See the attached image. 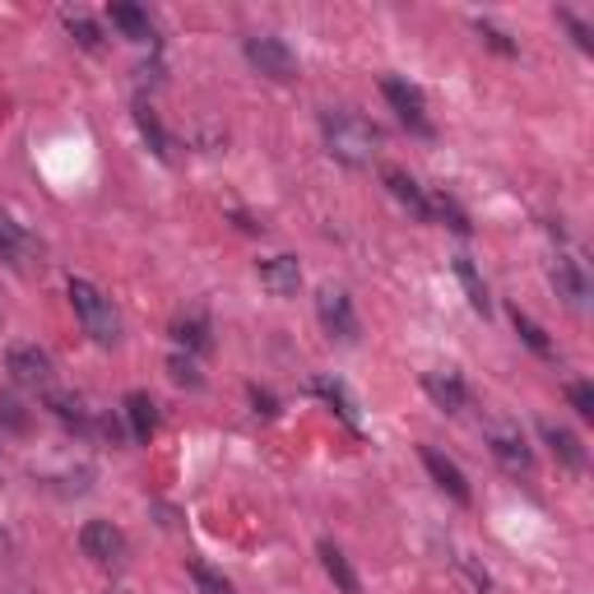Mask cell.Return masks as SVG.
Returning <instances> with one entry per match:
<instances>
[{"label": "cell", "instance_id": "obj_21", "mask_svg": "<svg viewBox=\"0 0 594 594\" xmlns=\"http://www.w3.org/2000/svg\"><path fill=\"white\" fill-rule=\"evenodd\" d=\"M456 274H460L465 293H469V302H474V311H483V317H487V288H483V279H479V270H474V260L456 256Z\"/></svg>", "mask_w": 594, "mask_h": 594}, {"label": "cell", "instance_id": "obj_7", "mask_svg": "<svg viewBox=\"0 0 594 594\" xmlns=\"http://www.w3.org/2000/svg\"><path fill=\"white\" fill-rule=\"evenodd\" d=\"M381 94H386V102L399 112V121H405L409 131H418V135L432 131L428 102H423V89H418V84H409V79H381Z\"/></svg>", "mask_w": 594, "mask_h": 594}, {"label": "cell", "instance_id": "obj_4", "mask_svg": "<svg viewBox=\"0 0 594 594\" xmlns=\"http://www.w3.org/2000/svg\"><path fill=\"white\" fill-rule=\"evenodd\" d=\"M317 317L325 325V335L330 339H339V344H358V311H354V297H348L344 288H321L317 293Z\"/></svg>", "mask_w": 594, "mask_h": 594}, {"label": "cell", "instance_id": "obj_19", "mask_svg": "<svg viewBox=\"0 0 594 594\" xmlns=\"http://www.w3.org/2000/svg\"><path fill=\"white\" fill-rule=\"evenodd\" d=\"M311 391H317V395H325L330 405L339 409V418H344L348 428H358V409H354V399H348V391L339 386V381H330V376H317V381H311Z\"/></svg>", "mask_w": 594, "mask_h": 594}, {"label": "cell", "instance_id": "obj_28", "mask_svg": "<svg viewBox=\"0 0 594 594\" xmlns=\"http://www.w3.org/2000/svg\"><path fill=\"white\" fill-rule=\"evenodd\" d=\"M474 28H479V38H483L487 47H493V51H502V57H516V42H511V38H506V33H502V28H493V24H483V20H479Z\"/></svg>", "mask_w": 594, "mask_h": 594}, {"label": "cell", "instance_id": "obj_27", "mask_svg": "<svg viewBox=\"0 0 594 594\" xmlns=\"http://www.w3.org/2000/svg\"><path fill=\"white\" fill-rule=\"evenodd\" d=\"M168 372H172V381H177V386H200V372H196V362H190V358H182V354H172V358H168Z\"/></svg>", "mask_w": 594, "mask_h": 594}, {"label": "cell", "instance_id": "obj_22", "mask_svg": "<svg viewBox=\"0 0 594 594\" xmlns=\"http://www.w3.org/2000/svg\"><path fill=\"white\" fill-rule=\"evenodd\" d=\"M172 335H177V344L190 348V354H209V344H214V339H209V325L200 317L177 321V325H172Z\"/></svg>", "mask_w": 594, "mask_h": 594}, {"label": "cell", "instance_id": "obj_9", "mask_svg": "<svg viewBox=\"0 0 594 594\" xmlns=\"http://www.w3.org/2000/svg\"><path fill=\"white\" fill-rule=\"evenodd\" d=\"M38 256H42V247H38V237H33L24 223L0 219V260H5V265L33 270V265H38Z\"/></svg>", "mask_w": 594, "mask_h": 594}, {"label": "cell", "instance_id": "obj_18", "mask_svg": "<svg viewBox=\"0 0 594 594\" xmlns=\"http://www.w3.org/2000/svg\"><path fill=\"white\" fill-rule=\"evenodd\" d=\"M112 24L126 33L131 42H153V24H149V14L139 5H112Z\"/></svg>", "mask_w": 594, "mask_h": 594}, {"label": "cell", "instance_id": "obj_15", "mask_svg": "<svg viewBox=\"0 0 594 594\" xmlns=\"http://www.w3.org/2000/svg\"><path fill=\"white\" fill-rule=\"evenodd\" d=\"M539 432H544V442L553 446V456L562 460L567 469H576V474H581V469H585V446H581V436L567 432V428H557V423H544Z\"/></svg>", "mask_w": 594, "mask_h": 594}, {"label": "cell", "instance_id": "obj_26", "mask_svg": "<svg viewBox=\"0 0 594 594\" xmlns=\"http://www.w3.org/2000/svg\"><path fill=\"white\" fill-rule=\"evenodd\" d=\"M190 581L200 585V594H233V585L223 581L219 571H209V567H190Z\"/></svg>", "mask_w": 594, "mask_h": 594}, {"label": "cell", "instance_id": "obj_17", "mask_svg": "<svg viewBox=\"0 0 594 594\" xmlns=\"http://www.w3.org/2000/svg\"><path fill=\"white\" fill-rule=\"evenodd\" d=\"M321 562H325V571H330V581H335L344 594H358V590H362V585H358V571L348 567L344 548H335V544H330V539L321 544Z\"/></svg>", "mask_w": 594, "mask_h": 594}, {"label": "cell", "instance_id": "obj_8", "mask_svg": "<svg viewBox=\"0 0 594 594\" xmlns=\"http://www.w3.org/2000/svg\"><path fill=\"white\" fill-rule=\"evenodd\" d=\"M79 548H84V557H94V562L112 567V562L126 557V534H121L112 520H89V525L79 530Z\"/></svg>", "mask_w": 594, "mask_h": 594}, {"label": "cell", "instance_id": "obj_25", "mask_svg": "<svg viewBox=\"0 0 594 594\" xmlns=\"http://www.w3.org/2000/svg\"><path fill=\"white\" fill-rule=\"evenodd\" d=\"M65 28L75 33L79 47H98V42H102V38H98V24L89 20V14H65Z\"/></svg>", "mask_w": 594, "mask_h": 594}, {"label": "cell", "instance_id": "obj_20", "mask_svg": "<svg viewBox=\"0 0 594 594\" xmlns=\"http://www.w3.org/2000/svg\"><path fill=\"white\" fill-rule=\"evenodd\" d=\"M135 126H139V135L149 139V149L159 153V159H172V139H168V131L159 126V116H153L149 108H135Z\"/></svg>", "mask_w": 594, "mask_h": 594}, {"label": "cell", "instance_id": "obj_32", "mask_svg": "<svg viewBox=\"0 0 594 594\" xmlns=\"http://www.w3.org/2000/svg\"><path fill=\"white\" fill-rule=\"evenodd\" d=\"M5 557H10V534L0 530V562H5Z\"/></svg>", "mask_w": 594, "mask_h": 594}, {"label": "cell", "instance_id": "obj_1", "mask_svg": "<svg viewBox=\"0 0 594 594\" xmlns=\"http://www.w3.org/2000/svg\"><path fill=\"white\" fill-rule=\"evenodd\" d=\"M321 135H325V149L348 168H367L381 149V131L358 112H325Z\"/></svg>", "mask_w": 594, "mask_h": 594}, {"label": "cell", "instance_id": "obj_12", "mask_svg": "<svg viewBox=\"0 0 594 594\" xmlns=\"http://www.w3.org/2000/svg\"><path fill=\"white\" fill-rule=\"evenodd\" d=\"M386 186H391V196H395L399 205H405L413 219L432 223V196H428V190H423V186H418V182L409 177V172H399V168H386Z\"/></svg>", "mask_w": 594, "mask_h": 594}, {"label": "cell", "instance_id": "obj_24", "mask_svg": "<svg viewBox=\"0 0 594 594\" xmlns=\"http://www.w3.org/2000/svg\"><path fill=\"white\" fill-rule=\"evenodd\" d=\"M432 219H446V223H450V228H456V233H469V219H465V209H460L456 200H450V196H436V200H432Z\"/></svg>", "mask_w": 594, "mask_h": 594}, {"label": "cell", "instance_id": "obj_10", "mask_svg": "<svg viewBox=\"0 0 594 594\" xmlns=\"http://www.w3.org/2000/svg\"><path fill=\"white\" fill-rule=\"evenodd\" d=\"M423 469L432 474V483L442 487V493L450 497V502H460V506H469V479H465V469L456 465V460H446L442 450H432V446H423Z\"/></svg>", "mask_w": 594, "mask_h": 594}, {"label": "cell", "instance_id": "obj_23", "mask_svg": "<svg viewBox=\"0 0 594 594\" xmlns=\"http://www.w3.org/2000/svg\"><path fill=\"white\" fill-rule=\"evenodd\" d=\"M511 321H516V335H520V339H525V344L534 348V354H539V358H553V344H548V335H544V330H539V325H534V321L525 317V311H520V307H516V311H511Z\"/></svg>", "mask_w": 594, "mask_h": 594}, {"label": "cell", "instance_id": "obj_2", "mask_svg": "<svg viewBox=\"0 0 594 594\" xmlns=\"http://www.w3.org/2000/svg\"><path fill=\"white\" fill-rule=\"evenodd\" d=\"M70 307H75L84 335H94V344H116L121 339V317H116L112 297H102L89 279H70Z\"/></svg>", "mask_w": 594, "mask_h": 594}, {"label": "cell", "instance_id": "obj_16", "mask_svg": "<svg viewBox=\"0 0 594 594\" xmlns=\"http://www.w3.org/2000/svg\"><path fill=\"white\" fill-rule=\"evenodd\" d=\"M126 418H131V436H135V442H149V436L159 432V409H153V399L145 391L126 395Z\"/></svg>", "mask_w": 594, "mask_h": 594}, {"label": "cell", "instance_id": "obj_5", "mask_svg": "<svg viewBox=\"0 0 594 594\" xmlns=\"http://www.w3.org/2000/svg\"><path fill=\"white\" fill-rule=\"evenodd\" d=\"M548 279H553L557 297H562L571 311H581L590 302V274H585V260L576 251H557L553 265H548Z\"/></svg>", "mask_w": 594, "mask_h": 594}, {"label": "cell", "instance_id": "obj_14", "mask_svg": "<svg viewBox=\"0 0 594 594\" xmlns=\"http://www.w3.org/2000/svg\"><path fill=\"white\" fill-rule=\"evenodd\" d=\"M423 391H428L446 413H460V409H465V399H469L465 381H460L456 372H428V376H423Z\"/></svg>", "mask_w": 594, "mask_h": 594}, {"label": "cell", "instance_id": "obj_3", "mask_svg": "<svg viewBox=\"0 0 594 594\" xmlns=\"http://www.w3.org/2000/svg\"><path fill=\"white\" fill-rule=\"evenodd\" d=\"M483 442H487L493 460L506 469V474H530V469H534V450H530L525 432H520L516 423H502V418H493V423L483 428Z\"/></svg>", "mask_w": 594, "mask_h": 594}, {"label": "cell", "instance_id": "obj_11", "mask_svg": "<svg viewBox=\"0 0 594 594\" xmlns=\"http://www.w3.org/2000/svg\"><path fill=\"white\" fill-rule=\"evenodd\" d=\"M5 367H10V376L20 381V386H47L51 381V358L38 344H14L5 354Z\"/></svg>", "mask_w": 594, "mask_h": 594}, {"label": "cell", "instance_id": "obj_6", "mask_svg": "<svg viewBox=\"0 0 594 594\" xmlns=\"http://www.w3.org/2000/svg\"><path fill=\"white\" fill-rule=\"evenodd\" d=\"M247 61L260 70V75H270L279 84L297 79V57L284 38H270V33H260V38H247Z\"/></svg>", "mask_w": 594, "mask_h": 594}, {"label": "cell", "instance_id": "obj_31", "mask_svg": "<svg viewBox=\"0 0 594 594\" xmlns=\"http://www.w3.org/2000/svg\"><path fill=\"white\" fill-rule=\"evenodd\" d=\"M251 399H256V409H260V413H274V399H270L265 391H251Z\"/></svg>", "mask_w": 594, "mask_h": 594}, {"label": "cell", "instance_id": "obj_13", "mask_svg": "<svg viewBox=\"0 0 594 594\" xmlns=\"http://www.w3.org/2000/svg\"><path fill=\"white\" fill-rule=\"evenodd\" d=\"M260 284H265L274 297H293L302 288V265H297V256H274L260 265Z\"/></svg>", "mask_w": 594, "mask_h": 594}, {"label": "cell", "instance_id": "obj_30", "mask_svg": "<svg viewBox=\"0 0 594 594\" xmlns=\"http://www.w3.org/2000/svg\"><path fill=\"white\" fill-rule=\"evenodd\" d=\"M557 20H562V24L571 28V38H576V42H581V47L590 51V28H585L581 20H576V14H571V10H557Z\"/></svg>", "mask_w": 594, "mask_h": 594}, {"label": "cell", "instance_id": "obj_29", "mask_svg": "<svg viewBox=\"0 0 594 594\" xmlns=\"http://www.w3.org/2000/svg\"><path fill=\"white\" fill-rule=\"evenodd\" d=\"M567 399L576 405V413H581V418H594V391L585 386V381H571V386H567Z\"/></svg>", "mask_w": 594, "mask_h": 594}]
</instances>
